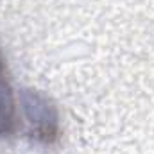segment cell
<instances>
[{
  "mask_svg": "<svg viewBox=\"0 0 154 154\" xmlns=\"http://www.w3.org/2000/svg\"><path fill=\"white\" fill-rule=\"evenodd\" d=\"M20 106L29 124V136L45 147L57 143L61 138V118L54 100L39 90L20 91Z\"/></svg>",
  "mask_w": 154,
  "mask_h": 154,
  "instance_id": "cell-1",
  "label": "cell"
},
{
  "mask_svg": "<svg viewBox=\"0 0 154 154\" xmlns=\"http://www.w3.org/2000/svg\"><path fill=\"white\" fill-rule=\"evenodd\" d=\"M18 115L14 90L9 79V72L4 57L0 56V138H9L16 133Z\"/></svg>",
  "mask_w": 154,
  "mask_h": 154,
  "instance_id": "cell-2",
  "label": "cell"
}]
</instances>
